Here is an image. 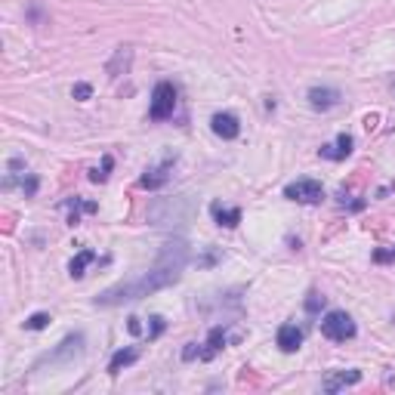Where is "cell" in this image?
<instances>
[{
	"label": "cell",
	"instance_id": "cell-8",
	"mask_svg": "<svg viewBox=\"0 0 395 395\" xmlns=\"http://www.w3.org/2000/svg\"><path fill=\"white\" fill-rule=\"evenodd\" d=\"M352 145H355L352 136H349V133H340V136H337V142L321 145V149H318V155L328 158V161H343V158L352 155Z\"/></svg>",
	"mask_w": 395,
	"mask_h": 395
},
{
	"label": "cell",
	"instance_id": "cell-21",
	"mask_svg": "<svg viewBox=\"0 0 395 395\" xmlns=\"http://www.w3.org/2000/svg\"><path fill=\"white\" fill-rule=\"evenodd\" d=\"M374 259H377V263H395V247H389V250H377Z\"/></svg>",
	"mask_w": 395,
	"mask_h": 395
},
{
	"label": "cell",
	"instance_id": "cell-4",
	"mask_svg": "<svg viewBox=\"0 0 395 395\" xmlns=\"http://www.w3.org/2000/svg\"><path fill=\"white\" fill-rule=\"evenodd\" d=\"M284 198H288V201H297V204H318L324 198V189H321V182L318 180L303 176V180L284 186Z\"/></svg>",
	"mask_w": 395,
	"mask_h": 395
},
{
	"label": "cell",
	"instance_id": "cell-16",
	"mask_svg": "<svg viewBox=\"0 0 395 395\" xmlns=\"http://www.w3.org/2000/svg\"><path fill=\"white\" fill-rule=\"evenodd\" d=\"M47 324H50V315H47V312H34V315L25 321V330H43Z\"/></svg>",
	"mask_w": 395,
	"mask_h": 395
},
{
	"label": "cell",
	"instance_id": "cell-22",
	"mask_svg": "<svg viewBox=\"0 0 395 395\" xmlns=\"http://www.w3.org/2000/svg\"><path fill=\"white\" fill-rule=\"evenodd\" d=\"M324 303V297H318V294H312L309 299H306V309H309V312H315L318 309V306H321Z\"/></svg>",
	"mask_w": 395,
	"mask_h": 395
},
{
	"label": "cell",
	"instance_id": "cell-7",
	"mask_svg": "<svg viewBox=\"0 0 395 395\" xmlns=\"http://www.w3.org/2000/svg\"><path fill=\"white\" fill-rule=\"evenodd\" d=\"M309 105L315 108V111H330L334 105H340V90H334V87H312Z\"/></svg>",
	"mask_w": 395,
	"mask_h": 395
},
{
	"label": "cell",
	"instance_id": "cell-14",
	"mask_svg": "<svg viewBox=\"0 0 395 395\" xmlns=\"http://www.w3.org/2000/svg\"><path fill=\"white\" fill-rule=\"evenodd\" d=\"M93 259H96V253H93V250H81L78 257H74L72 263H68V275H72V278H84L87 266H90Z\"/></svg>",
	"mask_w": 395,
	"mask_h": 395
},
{
	"label": "cell",
	"instance_id": "cell-9",
	"mask_svg": "<svg viewBox=\"0 0 395 395\" xmlns=\"http://www.w3.org/2000/svg\"><path fill=\"white\" fill-rule=\"evenodd\" d=\"M275 340H278V349H281V352H297V349L303 346V330H299L297 324H281Z\"/></svg>",
	"mask_w": 395,
	"mask_h": 395
},
{
	"label": "cell",
	"instance_id": "cell-3",
	"mask_svg": "<svg viewBox=\"0 0 395 395\" xmlns=\"http://www.w3.org/2000/svg\"><path fill=\"white\" fill-rule=\"evenodd\" d=\"M176 108V87L170 81H161L155 84V93H151V105H149V118L151 120H167Z\"/></svg>",
	"mask_w": 395,
	"mask_h": 395
},
{
	"label": "cell",
	"instance_id": "cell-18",
	"mask_svg": "<svg viewBox=\"0 0 395 395\" xmlns=\"http://www.w3.org/2000/svg\"><path fill=\"white\" fill-rule=\"evenodd\" d=\"M74 99H81V102H84V99H90L93 96V87L90 84H74Z\"/></svg>",
	"mask_w": 395,
	"mask_h": 395
},
{
	"label": "cell",
	"instance_id": "cell-10",
	"mask_svg": "<svg viewBox=\"0 0 395 395\" xmlns=\"http://www.w3.org/2000/svg\"><path fill=\"white\" fill-rule=\"evenodd\" d=\"M359 380H361L359 371H340V374H330V377H324L321 389L324 392H340V389H346V386H355Z\"/></svg>",
	"mask_w": 395,
	"mask_h": 395
},
{
	"label": "cell",
	"instance_id": "cell-11",
	"mask_svg": "<svg viewBox=\"0 0 395 395\" xmlns=\"http://www.w3.org/2000/svg\"><path fill=\"white\" fill-rule=\"evenodd\" d=\"M136 359H139V349H136V346L118 349V352L111 355V361H108V374H111V377H118V374L124 371V367H130Z\"/></svg>",
	"mask_w": 395,
	"mask_h": 395
},
{
	"label": "cell",
	"instance_id": "cell-15",
	"mask_svg": "<svg viewBox=\"0 0 395 395\" xmlns=\"http://www.w3.org/2000/svg\"><path fill=\"white\" fill-rule=\"evenodd\" d=\"M65 207H68V226H78V222H81V210L93 213V210H96V204H93V201L81 204L78 198H74V201H65Z\"/></svg>",
	"mask_w": 395,
	"mask_h": 395
},
{
	"label": "cell",
	"instance_id": "cell-12",
	"mask_svg": "<svg viewBox=\"0 0 395 395\" xmlns=\"http://www.w3.org/2000/svg\"><path fill=\"white\" fill-rule=\"evenodd\" d=\"M226 340H228V337H226V328H222V324H216V328L207 334V343H204V349H201V361H210V359H213V355L220 352L222 346H226Z\"/></svg>",
	"mask_w": 395,
	"mask_h": 395
},
{
	"label": "cell",
	"instance_id": "cell-20",
	"mask_svg": "<svg viewBox=\"0 0 395 395\" xmlns=\"http://www.w3.org/2000/svg\"><path fill=\"white\" fill-rule=\"evenodd\" d=\"M164 328H167V324H164V318H161V315H155V318H151V330H149V340H155V337L161 334Z\"/></svg>",
	"mask_w": 395,
	"mask_h": 395
},
{
	"label": "cell",
	"instance_id": "cell-13",
	"mask_svg": "<svg viewBox=\"0 0 395 395\" xmlns=\"http://www.w3.org/2000/svg\"><path fill=\"white\" fill-rule=\"evenodd\" d=\"M210 213H213V220L220 222V226H226V228H235L241 222V210L238 207H226V204H220V201L210 204Z\"/></svg>",
	"mask_w": 395,
	"mask_h": 395
},
{
	"label": "cell",
	"instance_id": "cell-19",
	"mask_svg": "<svg viewBox=\"0 0 395 395\" xmlns=\"http://www.w3.org/2000/svg\"><path fill=\"white\" fill-rule=\"evenodd\" d=\"M182 359H186V361H195V359H201V346H198V343H189V346L182 349Z\"/></svg>",
	"mask_w": 395,
	"mask_h": 395
},
{
	"label": "cell",
	"instance_id": "cell-1",
	"mask_svg": "<svg viewBox=\"0 0 395 395\" xmlns=\"http://www.w3.org/2000/svg\"><path fill=\"white\" fill-rule=\"evenodd\" d=\"M182 263H186V250H182V244H167V250H164L161 263H158L155 269L142 272V275L133 278V281H120V284H114V288L102 290V294L96 297V306L130 303V299H142V297H151L155 290L170 288V284L180 281Z\"/></svg>",
	"mask_w": 395,
	"mask_h": 395
},
{
	"label": "cell",
	"instance_id": "cell-23",
	"mask_svg": "<svg viewBox=\"0 0 395 395\" xmlns=\"http://www.w3.org/2000/svg\"><path fill=\"white\" fill-rule=\"evenodd\" d=\"M127 330H130V334H142V324H139V318H127Z\"/></svg>",
	"mask_w": 395,
	"mask_h": 395
},
{
	"label": "cell",
	"instance_id": "cell-17",
	"mask_svg": "<svg viewBox=\"0 0 395 395\" xmlns=\"http://www.w3.org/2000/svg\"><path fill=\"white\" fill-rule=\"evenodd\" d=\"M111 155H105V158H102V170H93V173H90V180L93 182H105L108 180V170H111Z\"/></svg>",
	"mask_w": 395,
	"mask_h": 395
},
{
	"label": "cell",
	"instance_id": "cell-6",
	"mask_svg": "<svg viewBox=\"0 0 395 395\" xmlns=\"http://www.w3.org/2000/svg\"><path fill=\"white\" fill-rule=\"evenodd\" d=\"M173 161H176V155H173V158H164V161L158 164V167H149V170L142 173V180H139V186H142V189H161L164 182L170 180Z\"/></svg>",
	"mask_w": 395,
	"mask_h": 395
},
{
	"label": "cell",
	"instance_id": "cell-2",
	"mask_svg": "<svg viewBox=\"0 0 395 395\" xmlns=\"http://www.w3.org/2000/svg\"><path fill=\"white\" fill-rule=\"evenodd\" d=\"M321 334L328 337V340H334V343H346V340H352L355 337V321L346 315V312L334 309V312H328V315L321 318Z\"/></svg>",
	"mask_w": 395,
	"mask_h": 395
},
{
	"label": "cell",
	"instance_id": "cell-5",
	"mask_svg": "<svg viewBox=\"0 0 395 395\" xmlns=\"http://www.w3.org/2000/svg\"><path fill=\"white\" fill-rule=\"evenodd\" d=\"M210 130H213L220 139H238L241 136V120L235 118L232 111H216L213 118H210Z\"/></svg>",
	"mask_w": 395,
	"mask_h": 395
}]
</instances>
